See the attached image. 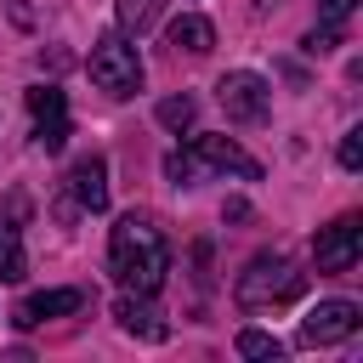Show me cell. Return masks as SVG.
Returning <instances> with one entry per match:
<instances>
[{
    "mask_svg": "<svg viewBox=\"0 0 363 363\" xmlns=\"http://www.w3.org/2000/svg\"><path fill=\"white\" fill-rule=\"evenodd\" d=\"M79 306H85V289H34V295L17 301L11 323H17V329H34V323H45V318H68V312H79Z\"/></svg>",
    "mask_w": 363,
    "mask_h": 363,
    "instance_id": "9",
    "label": "cell"
},
{
    "mask_svg": "<svg viewBox=\"0 0 363 363\" xmlns=\"http://www.w3.org/2000/svg\"><path fill=\"white\" fill-rule=\"evenodd\" d=\"M340 170H363V130L340 136Z\"/></svg>",
    "mask_w": 363,
    "mask_h": 363,
    "instance_id": "17",
    "label": "cell"
},
{
    "mask_svg": "<svg viewBox=\"0 0 363 363\" xmlns=\"http://www.w3.org/2000/svg\"><path fill=\"white\" fill-rule=\"evenodd\" d=\"M221 216H227V221H250V204H244V199H227V210H221Z\"/></svg>",
    "mask_w": 363,
    "mask_h": 363,
    "instance_id": "20",
    "label": "cell"
},
{
    "mask_svg": "<svg viewBox=\"0 0 363 363\" xmlns=\"http://www.w3.org/2000/svg\"><path fill=\"white\" fill-rule=\"evenodd\" d=\"M28 272V255H23V238L11 221H0V284H17Z\"/></svg>",
    "mask_w": 363,
    "mask_h": 363,
    "instance_id": "13",
    "label": "cell"
},
{
    "mask_svg": "<svg viewBox=\"0 0 363 363\" xmlns=\"http://www.w3.org/2000/svg\"><path fill=\"white\" fill-rule=\"evenodd\" d=\"M164 45H170V51H187V57H204V51L216 45V28H210V17L182 11V17L164 28Z\"/></svg>",
    "mask_w": 363,
    "mask_h": 363,
    "instance_id": "12",
    "label": "cell"
},
{
    "mask_svg": "<svg viewBox=\"0 0 363 363\" xmlns=\"http://www.w3.org/2000/svg\"><path fill=\"white\" fill-rule=\"evenodd\" d=\"M204 170H233V176H244V182H255V176H261V164H255L233 136H199L193 147L164 153V176H170L176 187H193Z\"/></svg>",
    "mask_w": 363,
    "mask_h": 363,
    "instance_id": "2",
    "label": "cell"
},
{
    "mask_svg": "<svg viewBox=\"0 0 363 363\" xmlns=\"http://www.w3.org/2000/svg\"><path fill=\"white\" fill-rule=\"evenodd\" d=\"M261 6H272V0H261Z\"/></svg>",
    "mask_w": 363,
    "mask_h": 363,
    "instance_id": "21",
    "label": "cell"
},
{
    "mask_svg": "<svg viewBox=\"0 0 363 363\" xmlns=\"http://www.w3.org/2000/svg\"><path fill=\"white\" fill-rule=\"evenodd\" d=\"M301 289H306V272H295L289 255H255V261L238 272V284H233V295H238L244 312H261V306L295 301Z\"/></svg>",
    "mask_w": 363,
    "mask_h": 363,
    "instance_id": "3",
    "label": "cell"
},
{
    "mask_svg": "<svg viewBox=\"0 0 363 363\" xmlns=\"http://www.w3.org/2000/svg\"><path fill=\"white\" fill-rule=\"evenodd\" d=\"M164 17V0H119V28L125 34H142Z\"/></svg>",
    "mask_w": 363,
    "mask_h": 363,
    "instance_id": "14",
    "label": "cell"
},
{
    "mask_svg": "<svg viewBox=\"0 0 363 363\" xmlns=\"http://www.w3.org/2000/svg\"><path fill=\"white\" fill-rule=\"evenodd\" d=\"M306 51H312V57H318V51H335V23H329V28H312V34H306Z\"/></svg>",
    "mask_w": 363,
    "mask_h": 363,
    "instance_id": "19",
    "label": "cell"
},
{
    "mask_svg": "<svg viewBox=\"0 0 363 363\" xmlns=\"http://www.w3.org/2000/svg\"><path fill=\"white\" fill-rule=\"evenodd\" d=\"M216 102L233 125H261L267 119V79L250 74V68H233V74L216 79Z\"/></svg>",
    "mask_w": 363,
    "mask_h": 363,
    "instance_id": "5",
    "label": "cell"
},
{
    "mask_svg": "<svg viewBox=\"0 0 363 363\" xmlns=\"http://www.w3.org/2000/svg\"><path fill=\"white\" fill-rule=\"evenodd\" d=\"M357 255H363V221H357V216H340V221L318 227V238H312L318 272H352Z\"/></svg>",
    "mask_w": 363,
    "mask_h": 363,
    "instance_id": "6",
    "label": "cell"
},
{
    "mask_svg": "<svg viewBox=\"0 0 363 363\" xmlns=\"http://www.w3.org/2000/svg\"><path fill=\"white\" fill-rule=\"evenodd\" d=\"M28 113H34V142L45 153H62L68 147V96L57 85H34L28 91Z\"/></svg>",
    "mask_w": 363,
    "mask_h": 363,
    "instance_id": "7",
    "label": "cell"
},
{
    "mask_svg": "<svg viewBox=\"0 0 363 363\" xmlns=\"http://www.w3.org/2000/svg\"><path fill=\"white\" fill-rule=\"evenodd\" d=\"M238 352H244V357H272V363H278V357H284V340L267 335V329H244V335H238Z\"/></svg>",
    "mask_w": 363,
    "mask_h": 363,
    "instance_id": "16",
    "label": "cell"
},
{
    "mask_svg": "<svg viewBox=\"0 0 363 363\" xmlns=\"http://www.w3.org/2000/svg\"><path fill=\"white\" fill-rule=\"evenodd\" d=\"M159 125L176 130V136L193 130V96H164V102H159Z\"/></svg>",
    "mask_w": 363,
    "mask_h": 363,
    "instance_id": "15",
    "label": "cell"
},
{
    "mask_svg": "<svg viewBox=\"0 0 363 363\" xmlns=\"http://www.w3.org/2000/svg\"><path fill=\"white\" fill-rule=\"evenodd\" d=\"M352 6H357V0H318L323 23H346V17H352Z\"/></svg>",
    "mask_w": 363,
    "mask_h": 363,
    "instance_id": "18",
    "label": "cell"
},
{
    "mask_svg": "<svg viewBox=\"0 0 363 363\" xmlns=\"http://www.w3.org/2000/svg\"><path fill=\"white\" fill-rule=\"evenodd\" d=\"M108 267H113V278L125 289L159 295V284L170 272V244H164V233L147 216H119L113 221V238H108Z\"/></svg>",
    "mask_w": 363,
    "mask_h": 363,
    "instance_id": "1",
    "label": "cell"
},
{
    "mask_svg": "<svg viewBox=\"0 0 363 363\" xmlns=\"http://www.w3.org/2000/svg\"><path fill=\"white\" fill-rule=\"evenodd\" d=\"M91 79L108 96H136L142 91V57H136V45L125 34H102L91 45Z\"/></svg>",
    "mask_w": 363,
    "mask_h": 363,
    "instance_id": "4",
    "label": "cell"
},
{
    "mask_svg": "<svg viewBox=\"0 0 363 363\" xmlns=\"http://www.w3.org/2000/svg\"><path fill=\"white\" fill-rule=\"evenodd\" d=\"M113 318H119V329H125V335H142V340H164V318H159L153 295H136V289H125V295L113 301Z\"/></svg>",
    "mask_w": 363,
    "mask_h": 363,
    "instance_id": "10",
    "label": "cell"
},
{
    "mask_svg": "<svg viewBox=\"0 0 363 363\" xmlns=\"http://www.w3.org/2000/svg\"><path fill=\"white\" fill-rule=\"evenodd\" d=\"M346 335H357V306H352V301H318V306L301 318V340H306V346H335V340H346Z\"/></svg>",
    "mask_w": 363,
    "mask_h": 363,
    "instance_id": "8",
    "label": "cell"
},
{
    "mask_svg": "<svg viewBox=\"0 0 363 363\" xmlns=\"http://www.w3.org/2000/svg\"><path fill=\"white\" fill-rule=\"evenodd\" d=\"M68 193H74L85 210H108V164H102V153L74 159V170H68Z\"/></svg>",
    "mask_w": 363,
    "mask_h": 363,
    "instance_id": "11",
    "label": "cell"
}]
</instances>
